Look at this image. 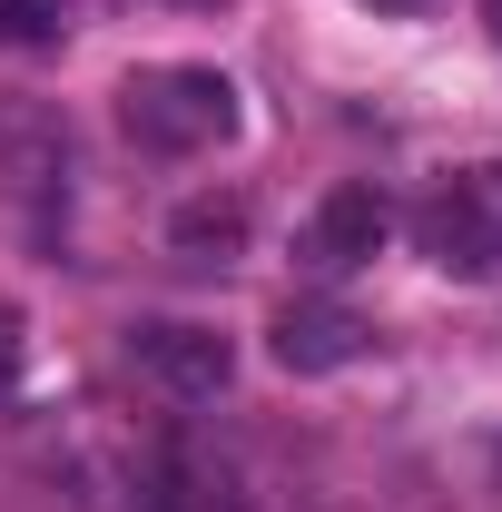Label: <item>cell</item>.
Masks as SVG:
<instances>
[{"mask_svg": "<svg viewBox=\"0 0 502 512\" xmlns=\"http://www.w3.org/2000/svg\"><path fill=\"white\" fill-rule=\"evenodd\" d=\"M69 30V0H0V40H20V50H50Z\"/></svg>", "mask_w": 502, "mask_h": 512, "instance_id": "9c48e42d", "label": "cell"}, {"mask_svg": "<svg viewBox=\"0 0 502 512\" xmlns=\"http://www.w3.org/2000/svg\"><path fill=\"white\" fill-rule=\"evenodd\" d=\"M119 119H128L138 148L188 158V148H207V138L237 128V89H227V69H138L119 89Z\"/></svg>", "mask_w": 502, "mask_h": 512, "instance_id": "6da1fadb", "label": "cell"}, {"mask_svg": "<svg viewBox=\"0 0 502 512\" xmlns=\"http://www.w3.org/2000/svg\"><path fill=\"white\" fill-rule=\"evenodd\" d=\"M483 20H493V40H502V0H483Z\"/></svg>", "mask_w": 502, "mask_h": 512, "instance_id": "8fae6325", "label": "cell"}, {"mask_svg": "<svg viewBox=\"0 0 502 512\" xmlns=\"http://www.w3.org/2000/svg\"><path fill=\"white\" fill-rule=\"evenodd\" d=\"M266 355L286 365V375H335V365H355L365 355V316L355 306H286V316L266 325Z\"/></svg>", "mask_w": 502, "mask_h": 512, "instance_id": "277c9868", "label": "cell"}, {"mask_svg": "<svg viewBox=\"0 0 502 512\" xmlns=\"http://www.w3.org/2000/svg\"><path fill=\"white\" fill-rule=\"evenodd\" d=\"M384 227H394V207H384L375 188H335L306 217V247H296V256H306L315 276H345V266H365V256L384 247Z\"/></svg>", "mask_w": 502, "mask_h": 512, "instance_id": "5b68a950", "label": "cell"}, {"mask_svg": "<svg viewBox=\"0 0 502 512\" xmlns=\"http://www.w3.org/2000/svg\"><path fill=\"white\" fill-rule=\"evenodd\" d=\"M168 247H178V256H237V247H247V197H237V188L188 197V207L168 217Z\"/></svg>", "mask_w": 502, "mask_h": 512, "instance_id": "ba28073f", "label": "cell"}, {"mask_svg": "<svg viewBox=\"0 0 502 512\" xmlns=\"http://www.w3.org/2000/svg\"><path fill=\"white\" fill-rule=\"evenodd\" d=\"M148 512H237V483H227V463L197 444H168L158 463H148Z\"/></svg>", "mask_w": 502, "mask_h": 512, "instance_id": "8992f818", "label": "cell"}, {"mask_svg": "<svg viewBox=\"0 0 502 512\" xmlns=\"http://www.w3.org/2000/svg\"><path fill=\"white\" fill-rule=\"evenodd\" d=\"M414 247L443 276H493L502 266V168H453L414 197Z\"/></svg>", "mask_w": 502, "mask_h": 512, "instance_id": "7a4b0ae2", "label": "cell"}, {"mask_svg": "<svg viewBox=\"0 0 502 512\" xmlns=\"http://www.w3.org/2000/svg\"><path fill=\"white\" fill-rule=\"evenodd\" d=\"M128 365L148 384H168V394H188V404H207V394H227V375H237V345L217 325L148 316V325H128Z\"/></svg>", "mask_w": 502, "mask_h": 512, "instance_id": "3957f363", "label": "cell"}, {"mask_svg": "<svg viewBox=\"0 0 502 512\" xmlns=\"http://www.w3.org/2000/svg\"><path fill=\"white\" fill-rule=\"evenodd\" d=\"M20 355H30V325H20V306L0 296V394L20 384Z\"/></svg>", "mask_w": 502, "mask_h": 512, "instance_id": "30bf717a", "label": "cell"}, {"mask_svg": "<svg viewBox=\"0 0 502 512\" xmlns=\"http://www.w3.org/2000/svg\"><path fill=\"white\" fill-rule=\"evenodd\" d=\"M69 168V138L50 109H30V99H0V188H50Z\"/></svg>", "mask_w": 502, "mask_h": 512, "instance_id": "52a82bcc", "label": "cell"}]
</instances>
